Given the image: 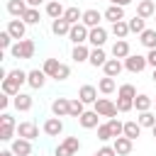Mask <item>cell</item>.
I'll return each instance as SVG.
<instances>
[{"mask_svg":"<svg viewBox=\"0 0 156 156\" xmlns=\"http://www.w3.org/2000/svg\"><path fill=\"white\" fill-rule=\"evenodd\" d=\"M0 156H15V151L12 149H5V151H0Z\"/></svg>","mask_w":156,"mask_h":156,"instance_id":"51","label":"cell"},{"mask_svg":"<svg viewBox=\"0 0 156 156\" xmlns=\"http://www.w3.org/2000/svg\"><path fill=\"white\" fill-rule=\"evenodd\" d=\"M7 10H10V15H12V17L22 20V17H24V12L29 10V2H27V0H10V2H7Z\"/></svg>","mask_w":156,"mask_h":156,"instance_id":"9","label":"cell"},{"mask_svg":"<svg viewBox=\"0 0 156 156\" xmlns=\"http://www.w3.org/2000/svg\"><path fill=\"white\" fill-rule=\"evenodd\" d=\"M78 98H80L85 105H88V102L95 105V102H98V88H95V85H83V88L78 90Z\"/></svg>","mask_w":156,"mask_h":156,"instance_id":"16","label":"cell"},{"mask_svg":"<svg viewBox=\"0 0 156 156\" xmlns=\"http://www.w3.org/2000/svg\"><path fill=\"white\" fill-rule=\"evenodd\" d=\"M132 51H129V41L127 39H117L115 41V46H112V56L115 58H127Z\"/></svg>","mask_w":156,"mask_h":156,"instance_id":"19","label":"cell"},{"mask_svg":"<svg viewBox=\"0 0 156 156\" xmlns=\"http://www.w3.org/2000/svg\"><path fill=\"white\" fill-rule=\"evenodd\" d=\"M71 58H73V61H78V63H80V61H90V49H88V46H83V44H76V46H73V51H71Z\"/></svg>","mask_w":156,"mask_h":156,"instance_id":"24","label":"cell"},{"mask_svg":"<svg viewBox=\"0 0 156 156\" xmlns=\"http://www.w3.org/2000/svg\"><path fill=\"white\" fill-rule=\"evenodd\" d=\"M12 151H15V156H29L32 154V141L20 136V139L12 141Z\"/></svg>","mask_w":156,"mask_h":156,"instance_id":"14","label":"cell"},{"mask_svg":"<svg viewBox=\"0 0 156 156\" xmlns=\"http://www.w3.org/2000/svg\"><path fill=\"white\" fill-rule=\"evenodd\" d=\"M24 29H27L24 20H10V24H7V32H10L12 39H17V41L24 39Z\"/></svg>","mask_w":156,"mask_h":156,"instance_id":"10","label":"cell"},{"mask_svg":"<svg viewBox=\"0 0 156 156\" xmlns=\"http://www.w3.org/2000/svg\"><path fill=\"white\" fill-rule=\"evenodd\" d=\"M132 146H134L132 139H127L124 134L115 139V151H117V156H127V154H132Z\"/></svg>","mask_w":156,"mask_h":156,"instance_id":"17","label":"cell"},{"mask_svg":"<svg viewBox=\"0 0 156 156\" xmlns=\"http://www.w3.org/2000/svg\"><path fill=\"white\" fill-rule=\"evenodd\" d=\"M63 132V122L58 119V117H49L46 122H44V134H49V136H58Z\"/></svg>","mask_w":156,"mask_h":156,"instance_id":"12","label":"cell"},{"mask_svg":"<svg viewBox=\"0 0 156 156\" xmlns=\"http://www.w3.org/2000/svg\"><path fill=\"white\" fill-rule=\"evenodd\" d=\"M88 34H90V29L80 22V24H73L71 27V32H68V39L73 41V44H83V41H88Z\"/></svg>","mask_w":156,"mask_h":156,"instance_id":"6","label":"cell"},{"mask_svg":"<svg viewBox=\"0 0 156 156\" xmlns=\"http://www.w3.org/2000/svg\"><path fill=\"white\" fill-rule=\"evenodd\" d=\"M0 127H15V117L10 112H2L0 115Z\"/></svg>","mask_w":156,"mask_h":156,"instance_id":"43","label":"cell"},{"mask_svg":"<svg viewBox=\"0 0 156 156\" xmlns=\"http://www.w3.org/2000/svg\"><path fill=\"white\" fill-rule=\"evenodd\" d=\"M98 139H100V141L112 139V129H110V124H100V127H98Z\"/></svg>","mask_w":156,"mask_h":156,"instance_id":"42","label":"cell"},{"mask_svg":"<svg viewBox=\"0 0 156 156\" xmlns=\"http://www.w3.org/2000/svg\"><path fill=\"white\" fill-rule=\"evenodd\" d=\"M151 134H154V139H156V127H154V129H151Z\"/></svg>","mask_w":156,"mask_h":156,"instance_id":"53","label":"cell"},{"mask_svg":"<svg viewBox=\"0 0 156 156\" xmlns=\"http://www.w3.org/2000/svg\"><path fill=\"white\" fill-rule=\"evenodd\" d=\"M22 20H24V24H39V10L37 7H29Z\"/></svg>","mask_w":156,"mask_h":156,"instance_id":"39","label":"cell"},{"mask_svg":"<svg viewBox=\"0 0 156 156\" xmlns=\"http://www.w3.org/2000/svg\"><path fill=\"white\" fill-rule=\"evenodd\" d=\"M105 17H107L112 24H115V22H122V20H124V7H122V5H110V7L105 10Z\"/></svg>","mask_w":156,"mask_h":156,"instance_id":"21","label":"cell"},{"mask_svg":"<svg viewBox=\"0 0 156 156\" xmlns=\"http://www.w3.org/2000/svg\"><path fill=\"white\" fill-rule=\"evenodd\" d=\"M105 63H107V54L102 49H93L90 51V66L98 68V66H105Z\"/></svg>","mask_w":156,"mask_h":156,"instance_id":"28","label":"cell"},{"mask_svg":"<svg viewBox=\"0 0 156 156\" xmlns=\"http://www.w3.org/2000/svg\"><path fill=\"white\" fill-rule=\"evenodd\" d=\"M154 20H156V15H154Z\"/></svg>","mask_w":156,"mask_h":156,"instance_id":"56","label":"cell"},{"mask_svg":"<svg viewBox=\"0 0 156 156\" xmlns=\"http://www.w3.org/2000/svg\"><path fill=\"white\" fill-rule=\"evenodd\" d=\"M139 134H141V124H139V122H124V136H127V139L134 141Z\"/></svg>","mask_w":156,"mask_h":156,"instance_id":"30","label":"cell"},{"mask_svg":"<svg viewBox=\"0 0 156 156\" xmlns=\"http://www.w3.org/2000/svg\"><path fill=\"white\" fill-rule=\"evenodd\" d=\"M115 88H117V83H115V78H110V76L100 78V83H98V90H100V93H105V95L115 93Z\"/></svg>","mask_w":156,"mask_h":156,"instance_id":"29","label":"cell"},{"mask_svg":"<svg viewBox=\"0 0 156 156\" xmlns=\"http://www.w3.org/2000/svg\"><path fill=\"white\" fill-rule=\"evenodd\" d=\"M102 68H105V76L115 78V76H119V73H122V68H124V66H122V61H119V58H107V63H105Z\"/></svg>","mask_w":156,"mask_h":156,"instance_id":"23","label":"cell"},{"mask_svg":"<svg viewBox=\"0 0 156 156\" xmlns=\"http://www.w3.org/2000/svg\"><path fill=\"white\" fill-rule=\"evenodd\" d=\"M95 112L100 115V117H115L117 115V102H112V100H107V98H98V102H95Z\"/></svg>","mask_w":156,"mask_h":156,"instance_id":"5","label":"cell"},{"mask_svg":"<svg viewBox=\"0 0 156 156\" xmlns=\"http://www.w3.org/2000/svg\"><path fill=\"white\" fill-rule=\"evenodd\" d=\"M151 78H154V83H156V68H154V76H151Z\"/></svg>","mask_w":156,"mask_h":156,"instance_id":"54","label":"cell"},{"mask_svg":"<svg viewBox=\"0 0 156 156\" xmlns=\"http://www.w3.org/2000/svg\"><path fill=\"white\" fill-rule=\"evenodd\" d=\"M27 83L32 85V88H44V83H46V73L44 71H39V68H34V71H29V78H27Z\"/></svg>","mask_w":156,"mask_h":156,"instance_id":"20","label":"cell"},{"mask_svg":"<svg viewBox=\"0 0 156 156\" xmlns=\"http://www.w3.org/2000/svg\"><path fill=\"white\" fill-rule=\"evenodd\" d=\"M136 122H139L141 127H149V129H154V127H156V115L146 110V112H141V115H139V119H136Z\"/></svg>","mask_w":156,"mask_h":156,"instance_id":"35","label":"cell"},{"mask_svg":"<svg viewBox=\"0 0 156 156\" xmlns=\"http://www.w3.org/2000/svg\"><path fill=\"white\" fill-rule=\"evenodd\" d=\"M17 132H20V136H22V139H29V141L39 136V127H37L34 122H22V124L17 127Z\"/></svg>","mask_w":156,"mask_h":156,"instance_id":"13","label":"cell"},{"mask_svg":"<svg viewBox=\"0 0 156 156\" xmlns=\"http://www.w3.org/2000/svg\"><path fill=\"white\" fill-rule=\"evenodd\" d=\"M7 105H10V95H5V93H2V95H0V110L5 112V110H7Z\"/></svg>","mask_w":156,"mask_h":156,"instance_id":"49","label":"cell"},{"mask_svg":"<svg viewBox=\"0 0 156 156\" xmlns=\"http://www.w3.org/2000/svg\"><path fill=\"white\" fill-rule=\"evenodd\" d=\"M68 76H71V68H68L66 63H61V68H58V73H56V78H54V80H66Z\"/></svg>","mask_w":156,"mask_h":156,"instance_id":"45","label":"cell"},{"mask_svg":"<svg viewBox=\"0 0 156 156\" xmlns=\"http://www.w3.org/2000/svg\"><path fill=\"white\" fill-rule=\"evenodd\" d=\"M105 39H107V29H102V27H93L90 34H88V41H90L95 49H102Z\"/></svg>","mask_w":156,"mask_h":156,"instance_id":"7","label":"cell"},{"mask_svg":"<svg viewBox=\"0 0 156 156\" xmlns=\"http://www.w3.org/2000/svg\"><path fill=\"white\" fill-rule=\"evenodd\" d=\"M100 12L98 10H85L83 12V24L88 27V29H93V27H100Z\"/></svg>","mask_w":156,"mask_h":156,"instance_id":"22","label":"cell"},{"mask_svg":"<svg viewBox=\"0 0 156 156\" xmlns=\"http://www.w3.org/2000/svg\"><path fill=\"white\" fill-rule=\"evenodd\" d=\"M151 105H154V98H149L146 93H139V95L134 98V107H136L139 112H146Z\"/></svg>","mask_w":156,"mask_h":156,"instance_id":"26","label":"cell"},{"mask_svg":"<svg viewBox=\"0 0 156 156\" xmlns=\"http://www.w3.org/2000/svg\"><path fill=\"white\" fill-rule=\"evenodd\" d=\"M127 24H129V32H136V34H141V32L146 29V27H144V17H139V15H134Z\"/></svg>","mask_w":156,"mask_h":156,"instance_id":"37","label":"cell"},{"mask_svg":"<svg viewBox=\"0 0 156 156\" xmlns=\"http://www.w3.org/2000/svg\"><path fill=\"white\" fill-rule=\"evenodd\" d=\"M132 107H134L132 98H117V112H129Z\"/></svg>","mask_w":156,"mask_h":156,"instance_id":"41","label":"cell"},{"mask_svg":"<svg viewBox=\"0 0 156 156\" xmlns=\"http://www.w3.org/2000/svg\"><path fill=\"white\" fill-rule=\"evenodd\" d=\"M71 24H80L83 22V12L78 10V7H66V15H63Z\"/></svg>","mask_w":156,"mask_h":156,"instance_id":"33","label":"cell"},{"mask_svg":"<svg viewBox=\"0 0 156 156\" xmlns=\"http://www.w3.org/2000/svg\"><path fill=\"white\" fill-rule=\"evenodd\" d=\"M98 117H100V115H98L95 110H85V112L78 117V122H80L83 129H93V127H100V124H98Z\"/></svg>","mask_w":156,"mask_h":156,"instance_id":"11","label":"cell"},{"mask_svg":"<svg viewBox=\"0 0 156 156\" xmlns=\"http://www.w3.org/2000/svg\"><path fill=\"white\" fill-rule=\"evenodd\" d=\"M15 107L20 110V112H27L29 107H32V95H27V93H20V95H15Z\"/></svg>","mask_w":156,"mask_h":156,"instance_id":"25","label":"cell"},{"mask_svg":"<svg viewBox=\"0 0 156 156\" xmlns=\"http://www.w3.org/2000/svg\"><path fill=\"white\" fill-rule=\"evenodd\" d=\"M154 105H156V98H154Z\"/></svg>","mask_w":156,"mask_h":156,"instance_id":"55","label":"cell"},{"mask_svg":"<svg viewBox=\"0 0 156 156\" xmlns=\"http://www.w3.org/2000/svg\"><path fill=\"white\" fill-rule=\"evenodd\" d=\"M58 68H61V63H58L56 58H46V61H44V68H41V71H44V73H46L49 78H56Z\"/></svg>","mask_w":156,"mask_h":156,"instance_id":"32","label":"cell"},{"mask_svg":"<svg viewBox=\"0 0 156 156\" xmlns=\"http://www.w3.org/2000/svg\"><path fill=\"white\" fill-rule=\"evenodd\" d=\"M27 2H29V7H37V5H41L44 0H27Z\"/></svg>","mask_w":156,"mask_h":156,"instance_id":"52","label":"cell"},{"mask_svg":"<svg viewBox=\"0 0 156 156\" xmlns=\"http://www.w3.org/2000/svg\"><path fill=\"white\" fill-rule=\"evenodd\" d=\"M71 27H73V24H71L66 17H58V20H54V22H51V32H54L56 37H61V34H68V32H71Z\"/></svg>","mask_w":156,"mask_h":156,"instance_id":"18","label":"cell"},{"mask_svg":"<svg viewBox=\"0 0 156 156\" xmlns=\"http://www.w3.org/2000/svg\"><path fill=\"white\" fill-rule=\"evenodd\" d=\"M112 34H115L117 39H124V37L129 34V24H127L124 20H122V22H115V24H112Z\"/></svg>","mask_w":156,"mask_h":156,"instance_id":"36","label":"cell"},{"mask_svg":"<svg viewBox=\"0 0 156 156\" xmlns=\"http://www.w3.org/2000/svg\"><path fill=\"white\" fill-rule=\"evenodd\" d=\"M12 132H15V127H0V139H2V141L12 139Z\"/></svg>","mask_w":156,"mask_h":156,"instance_id":"46","label":"cell"},{"mask_svg":"<svg viewBox=\"0 0 156 156\" xmlns=\"http://www.w3.org/2000/svg\"><path fill=\"white\" fill-rule=\"evenodd\" d=\"M136 15L144 17V20L154 17V15H156V5H154V0H141V2L136 5Z\"/></svg>","mask_w":156,"mask_h":156,"instance_id":"15","label":"cell"},{"mask_svg":"<svg viewBox=\"0 0 156 156\" xmlns=\"http://www.w3.org/2000/svg\"><path fill=\"white\" fill-rule=\"evenodd\" d=\"M98 156H117V151H115V146H102L98 151Z\"/></svg>","mask_w":156,"mask_h":156,"instance_id":"47","label":"cell"},{"mask_svg":"<svg viewBox=\"0 0 156 156\" xmlns=\"http://www.w3.org/2000/svg\"><path fill=\"white\" fill-rule=\"evenodd\" d=\"M10 51H12L15 58H32V56H34V41H32V39H22V41H17Z\"/></svg>","mask_w":156,"mask_h":156,"instance_id":"3","label":"cell"},{"mask_svg":"<svg viewBox=\"0 0 156 156\" xmlns=\"http://www.w3.org/2000/svg\"><path fill=\"white\" fill-rule=\"evenodd\" d=\"M10 41H12V34L5 29V32H0V46L2 49H10Z\"/></svg>","mask_w":156,"mask_h":156,"instance_id":"44","label":"cell"},{"mask_svg":"<svg viewBox=\"0 0 156 156\" xmlns=\"http://www.w3.org/2000/svg\"><path fill=\"white\" fill-rule=\"evenodd\" d=\"M146 63L156 68V49H149V54H146Z\"/></svg>","mask_w":156,"mask_h":156,"instance_id":"48","label":"cell"},{"mask_svg":"<svg viewBox=\"0 0 156 156\" xmlns=\"http://www.w3.org/2000/svg\"><path fill=\"white\" fill-rule=\"evenodd\" d=\"M51 112H54V117H66V115L71 112V100L56 98V100L51 102Z\"/></svg>","mask_w":156,"mask_h":156,"instance_id":"8","label":"cell"},{"mask_svg":"<svg viewBox=\"0 0 156 156\" xmlns=\"http://www.w3.org/2000/svg\"><path fill=\"white\" fill-rule=\"evenodd\" d=\"M117 98H136V88L132 85V83H124V85H119V93H117Z\"/></svg>","mask_w":156,"mask_h":156,"instance_id":"38","label":"cell"},{"mask_svg":"<svg viewBox=\"0 0 156 156\" xmlns=\"http://www.w3.org/2000/svg\"><path fill=\"white\" fill-rule=\"evenodd\" d=\"M146 66H149V63H146V56H141V54H129V56L124 58V68L132 71V73H141Z\"/></svg>","mask_w":156,"mask_h":156,"instance_id":"4","label":"cell"},{"mask_svg":"<svg viewBox=\"0 0 156 156\" xmlns=\"http://www.w3.org/2000/svg\"><path fill=\"white\" fill-rule=\"evenodd\" d=\"M85 112V102L80 100V98H73L71 100V112H68V117H80Z\"/></svg>","mask_w":156,"mask_h":156,"instance_id":"34","label":"cell"},{"mask_svg":"<svg viewBox=\"0 0 156 156\" xmlns=\"http://www.w3.org/2000/svg\"><path fill=\"white\" fill-rule=\"evenodd\" d=\"M46 15H49L51 20H58V17H63V15H66V10H63V5H61V2L51 0V2L46 5Z\"/></svg>","mask_w":156,"mask_h":156,"instance_id":"27","label":"cell"},{"mask_svg":"<svg viewBox=\"0 0 156 156\" xmlns=\"http://www.w3.org/2000/svg\"><path fill=\"white\" fill-rule=\"evenodd\" d=\"M139 41H141L146 49H156V29H144Z\"/></svg>","mask_w":156,"mask_h":156,"instance_id":"31","label":"cell"},{"mask_svg":"<svg viewBox=\"0 0 156 156\" xmlns=\"http://www.w3.org/2000/svg\"><path fill=\"white\" fill-rule=\"evenodd\" d=\"M107 124H110V129H112V136H115V139L124 134V124H122L119 119H115V117H112V119H107Z\"/></svg>","mask_w":156,"mask_h":156,"instance_id":"40","label":"cell"},{"mask_svg":"<svg viewBox=\"0 0 156 156\" xmlns=\"http://www.w3.org/2000/svg\"><path fill=\"white\" fill-rule=\"evenodd\" d=\"M78 149H80V139H78V136H66V139L56 146L54 154H56V156H73Z\"/></svg>","mask_w":156,"mask_h":156,"instance_id":"2","label":"cell"},{"mask_svg":"<svg viewBox=\"0 0 156 156\" xmlns=\"http://www.w3.org/2000/svg\"><path fill=\"white\" fill-rule=\"evenodd\" d=\"M93 156H98V154H93Z\"/></svg>","mask_w":156,"mask_h":156,"instance_id":"57","label":"cell"},{"mask_svg":"<svg viewBox=\"0 0 156 156\" xmlns=\"http://www.w3.org/2000/svg\"><path fill=\"white\" fill-rule=\"evenodd\" d=\"M27 78H29V73L22 71V68L10 71L7 78L2 80V93L5 95H20V88H22V83H27Z\"/></svg>","mask_w":156,"mask_h":156,"instance_id":"1","label":"cell"},{"mask_svg":"<svg viewBox=\"0 0 156 156\" xmlns=\"http://www.w3.org/2000/svg\"><path fill=\"white\" fill-rule=\"evenodd\" d=\"M110 2H112V5H122V7H124V5H129L132 0H110Z\"/></svg>","mask_w":156,"mask_h":156,"instance_id":"50","label":"cell"}]
</instances>
